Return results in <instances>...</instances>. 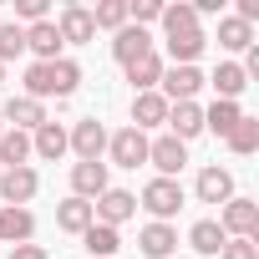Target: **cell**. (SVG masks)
Returning a JSON list of instances; mask_svg holds the SVG:
<instances>
[{
	"mask_svg": "<svg viewBox=\"0 0 259 259\" xmlns=\"http://www.w3.org/2000/svg\"><path fill=\"white\" fill-rule=\"evenodd\" d=\"M0 81H6V66H0Z\"/></svg>",
	"mask_w": 259,
	"mask_h": 259,
	"instance_id": "cell-38",
	"label": "cell"
},
{
	"mask_svg": "<svg viewBox=\"0 0 259 259\" xmlns=\"http://www.w3.org/2000/svg\"><path fill=\"white\" fill-rule=\"evenodd\" d=\"M148 213H153V224H168L178 208H183V183L178 178H153L148 188H143V198H138Z\"/></svg>",
	"mask_w": 259,
	"mask_h": 259,
	"instance_id": "cell-2",
	"label": "cell"
},
{
	"mask_svg": "<svg viewBox=\"0 0 259 259\" xmlns=\"http://www.w3.org/2000/svg\"><path fill=\"white\" fill-rule=\"evenodd\" d=\"M26 51V31L11 21V26H0V66H6V61H16Z\"/></svg>",
	"mask_w": 259,
	"mask_h": 259,
	"instance_id": "cell-33",
	"label": "cell"
},
{
	"mask_svg": "<svg viewBox=\"0 0 259 259\" xmlns=\"http://www.w3.org/2000/svg\"><path fill=\"white\" fill-rule=\"evenodd\" d=\"M219 259H259V244H254V239H229V244L219 249Z\"/></svg>",
	"mask_w": 259,
	"mask_h": 259,
	"instance_id": "cell-35",
	"label": "cell"
},
{
	"mask_svg": "<svg viewBox=\"0 0 259 259\" xmlns=\"http://www.w3.org/2000/svg\"><path fill=\"white\" fill-rule=\"evenodd\" d=\"M148 163L158 168V178H178L183 163H188V143H178V138H158V143H148Z\"/></svg>",
	"mask_w": 259,
	"mask_h": 259,
	"instance_id": "cell-10",
	"label": "cell"
},
{
	"mask_svg": "<svg viewBox=\"0 0 259 259\" xmlns=\"http://www.w3.org/2000/svg\"><path fill=\"white\" fill-rule=\"evenodd\" d=\"M168 127H173L168 138H178V143L198 138V133H203V107H198V102H173V107H168Z\"/></svg>",
	"mask_w": 259,
	"mask_h": 259,
	"instance_id": "cell-14",
	"label": "cell"
},
{
	"mask_svg": "<svg viewBox=\"0 0 259 259\" xmlns=\"http://www.w3.org/2000/svg\"><path fill=\"white\" fill-rule=\"evenodd\" d=\"M158 16H163V0H133V6H127V21L143 26V31H148V21H158Z\"/></svg>",
	"mask_w": 259,
	"mask_h": 259,
	"instance_id": "cell-34",
	"label": "cell"
},
{
	"mask_svg": "<svg viewBox=\"0 0 259 259\" xmlns=\"http://www.w3.org/2000/svg\"><path fill=\"white\" fill-rule=\"evenodd\" d=\"M107 153L117 168H138L148 163V133H138V127H122L117 138H107Z\"/></svg>",
	"mask_w": 259,
	"mask_h": 259,
	"instance_id": "cell-6",
	"label": "cell"
},
{
	"mask_svg": "<svg viewBox=\"0 0 259 259\" xmlns=\"http://www.w3.org/2000/svg\"><path fill=\"white\" fill-rule=\"evenodd\" d=\"M81 239H87V254H92V259H112V254L122 249L117 229H107V224H92V229H87Z\"/></svg>",
	"mask_w": 259,
	"mask_h": 259,
	"instance_id": "cell-29",
	"label": "cell"
},
{
	"mask_svg": "<svg viewBox=\"0 0 259 259\" xmlns=\"http://www.w3.org/2000/svg\"><path fill=\"white\" fill-rule=\"evenodd\" d=\"M239 117H244L239 102H213V107L203 112V127H208V133H219V138H229L234 127H239Z\"/></svg>",
	"mask_w": 259,
	"mask_h": 259,
	"instance_id": "cell-26",
	"label": "cell"
},
{
	"mask_svg": "<svg viewBox=\"0 0 259 259\" xmlns=\"http://www.w3.org/2000/svg\"><path fill=\"white\" fill-rule=\"evenodd\" d=\"M219 229H224L229 239H254V234H259V203H254V198H229Z\"/></svg>",
	"mask_w": 259,
	"mask_h": 259,
	"instance_id": "cell-4",
	"label": "cell"
},
{
	"mask_svg": "<svg viewBox=\"0 0 259 259\" xmlns=\"http://www.w3.org/2000/svg\"><path fill=\"white\" fill-rule=\"evenodd\" d=\"M11 259H51L41 244H11Z\"/></svg>",
	"mask_w": 259,
	"mask_h": 259,
	"instance_id": "cell-37",
	"label": "cell"
},
{
	"mask_svg": "<svg viewBox=\"0 0 259 259\" xmlns=\"http://www.w3.org/2000/svg\"><path fill=\"white\" fill-rule=\"evenodd\" d=\"M56 36H61V46H87V41L97 36V26H92V11H87V6H61Z\"/></svg>",
	"mask_w": 259,
	"mask_h": 259,
	"instance_id": "cell-8",
	"label": "cell"
},
{
	"mask_svg": "<svg viewBox=\"0 0 259 259\" xmlns=\"http://www.w3.org/2000/svg\"><path fill=\"white\" fill-rule=\"evenodd\" d=\"M188 244H193L198 254H208V259H219V249L229 244V234L219 229V219H198V224L188 229Z\"/></svg>",
	"mask_w": 259,
	"mask_h": 259,
	"instance_id": "cell-22",
	"label": "cell"
},
{
	"mask_svg": "<svg viewBox=\"0 0 259 259\" xmlns=\"http://www.w3.org/2000/svg\"><path fill=\"white\" fill-rule=\"evenodd\" d=\"M66 148H76L81 163H102V153H107V127H102L97 117H81L71 133H66Z\"/></svg>",
	"mask_w": 259,
	"mask_h": 259,
	"instance_id": "cell-3",
	"label": "cell"
},
{
	"mask_svg": "<svg viewBox=\"0 0 259 259\" xmlns=\"http://www.w3.org/2000/svg\"><path fill=\"white\" fill-rule=\"evenodd\" d=\"M0 133H6V122H0Z\"/></svg>",
	"mask_w": 259,
	"mask_h": 259,
	"instance_id": "cell-39",
	"label": "cell"
},
{
	"mask_svg": "<svg viewBox=\"0 0 259 259\" xmlns=\"http://www.w3.org/2000/svg\"><path fill=\"white\" fill-rule=\"evenodd\" d=\"M26 51H36V61H56V56H61L56 21H36V26H26Z\"/></svg>",
	"mask_w": 259,
	"mask_h": 259,
	"instance_id": "cell-16",
	"label": "cell"
},
{
	"mask_svg": "<svg viewBox=\"0 0 259 259\" xmlns=\"http://www.w3.org/2000/svg\"><path fill=\"white\" fill-rule=\"evenodd\" d=\"M36 188H41L36 168H0V198H6L11 208L31 203V198H36Z\"/></svg>",
	"mask_w": 259,
	"mask_h": 259,
	"instance_id": "cell-7",
	"label": "cell"
},
{
	"mask_svg": "<svg viewBox=\"0 0 259 259\" xmlns=\"http://www.w3.org/2000/svg\"><path fill=\"white\" fill-rule=\"evenodd\" d=\"M0 239H6V229H0Z\"/></svg>",
	"mask_w": 259,
	"mask_h": 259,
	"instance_id": "cell-40",
	"label": "cell"
},
{
	"mask_svg": "<svg viewBox=\"0 0 259 259\" xmlns=\"http://www.w3.org/2000/svg\"><path fill=\"white\" fill-rule=\"evenodd\" d=\"M138 249H143L148 259H168V254L178 249V229H173V224H148V229L138 234Z\"/></svg>",
	"mask_w": 259,
	"mask_h": 259,
	"instance_id": "cell-18",
	"label": "cell"
},
{
	"mask_svg": "<svg viewBox=\"0 0 259 259\" xmlns=\"http://www.w3.org/2000/svg\"><path fill=\"white\" fill-rule=\"evenodd\" d=\"M56 224H61L66 234H87L97 219H92V203H87V198H66V203L56 208Z\"/></svg>",
	"mask_w": 259,
	"mask_h": 259,
	"instance_id": "cell-25",
	"label": "cell"
},
{
	"mask_svg": "<svg viewBox=\"0 0 259 259\" xmlns=\"http://www.w3.org/2000/svg\"><path fill=\"white\" fill-rule=\"evenodd\" d=\"M0 122H16V133H36L41 122H51L46 117V107L41 102H31V97H11L6 102V112H0Z\"/></svg>",
	"mask_w": 259,
	"mask_h": 259,
	"instance_id": "cell-13",
	"label": "cell"
},
{
	"mask_svg": "<svg viewBox=\"0 0 259 259\" xmlns=\"http://www.w3.org/2000/svg\"><path fill=\"white\" fill-rule=\"evenodd\" d=\"M203 81H213L219 102H239V92L249 87V76H244V66H239V61H219V71H213V76H203Z\"/></svg>",
	"mask_w": 259,
	"mask_h": 259,
	"instance_id": "cell-19",
	"label": "cell"
},
{
	"mask_svg": "<svg viewBox=\"0 0 259 259\" xmlns=\"http://www.w3.org/2000/svg\"><path fill=\"white\" fill-rule=\"evenodd\" d=\"M148 51H153V36H148L143 26H133V21H127V26L112 36V56H117L122 66H133V61H138V56H148Z\"/></svg>",
	"mask_w": 259,
	"mask_h": 259,
	"instance_id": "cell-11",
	"label": "cell"
},
{
	"mask_svg": "<svg viewBox=\"0 0 259 259\" xmlns=\"http://www.w3.org/2000/svg\"><path fill=\"white\" fill-rule=\"evenodd\" d=\"M198 87H203V71L198 66H173V71H163V92L158 97L173 107V102H193Z\"/></svg>",
	"mask_w": 259,
	"mask_h": 259,
	"instance_id": "cell-9",
	"label": "cell"
},
{
	"mask_svg": "<svg viewBox=\"0 0 259 259\" xmlns=\"http://www.w3.org/2000/svg\"><path fill=\"white\" fill-rule=\"evenodd\" d=\"M71 188H76L71 198H87V203L102 198V193L112 188V183H107V163H76V168H71Z\"/></svg>",
	"mask_w": 259,
	"mask_h": 259,
	"instance_id": "cell-12",
	"label": "cell"
},
{
	"mask_svg": "<svg viewBox=\"0 0 259 259\" xmlns=\"http://www.w3.org/2000/svg\"><path fill=\"white\" fill-rule=\"evenodd\" d=\"M133 213H138V198L127 193V188H107L102 198H92V219H97V224H107V229L127 224Z\"/></svg>",
	"mask_w": 259,
	"mask_h": 259,
	"instance_id": "cell-5",
	"label": "cell"
},
{
	"mask_svg": "<svg viewBox=\"0 0 259 259\" xmlns=\"http://www.w3.org/2000/svg\"><path fill=\"white\" fill-rule=\"evenodd\" d=\"M234 198V173L229 168H203L198 173V203H229Z\"/></svg>",
	"mask_w": 259,
	"mask_h": 259,
	"instance_id": "cell-17",
	"label": "cell"
},
{
	"mask_svg": "<svg viewBox=\"0 0 259 259\" xmlns=\"http://www.w3.org/2000/svg\"><path fill=\"white\" fill-rule=\"evenodd\" d=\"M16 16H21L26 26H36V21H46V0H16Z\"/></svg>",
	"mask_w": 259,
	"mask_h": 259,
	"instance_id": "cell-36",
	"label": "cell"
},
{
	"mask_svg": "<svg viewBox=\"0 0 259 259\" xmlns=\"http://www.w3.org/2000/svg\"><path fill=\"white\" fill-rule=\"evenodd\" d=\"M0 229H6V244H31L36 219H31V208H0Z\"/></svg>",
	"mask_w": 259,
	"mask_h": 259,
	"instance_id": "cell-24",
	"label": "cell"
},
{
	"mask_svg": "<svg viewBox=\"0 0 259 259\" xmlns=\"http://www.w3.org/2000/svg\"><path fill=\"white\" fill-rule=\"evenodd\" d=\"M163 122H168V102L158 92H138L133 97V127L148 133V127H163Z\"/></svg>",
	"mask_w": 259,
	"mask_h": 259,
	"instance_id": "cell-15",
	"label": "cell"
},
{
	"mask_svg": "<svg viewBox=\"0 0 259 259\" xmlns=\"http://www.w3.org/2000/svg\"><path fill=\"white\" fill-rule=\"evenodd\" d=\"M76 81H81V66H76V61H66V56L26 66V97H31V102H46V97H71V92H76Z\"/></svg>",
	"mask_w": 259,
	"mask_h": 259,
	"instance_id": "cell-1",
	"label": "cell"
},
{
	"mask_svg": "<svg viewBox=\"0 0 259 259\" xmlns=\"http://www.w3.org/2000/svg\"><path fill=\"white\" fill-rule=\"evenodd\" d=\"M158 21H163V31H168V36L198 31V11H193V6H163V16H158Z\"/></svg>",
	"mask_w": 259,
	"mask_h": 259,
	"instance_id": "cell-30",
	"label": "cell"
},
{
	"mask_svg": "<svg viewBox=\"0 0 259 259\" xmlns=\"http://www.w3.org/2000/svg\"><path fill=\"white\" fill-rule=\"evenodd\" d=\"M26 158H31V133L6 127L0 133V168H26Z\"/></svg>",
	"mask_w": 259,
	"mask_h": 259,
	"instance_id": "cell-23",
	"label": "cell"
},
{
	"mask_svg": "<svg viewBox=\"0 0 259 259\" xmlns=\"http://www.w3.org/2000/svg\"><path fill=\"white\" fill-rule=\"evenodd\" d=\"M219 46H224V51H249V46H254V26H244L239 16L219 21Z\"/></svg>",
	"mask_w": 259,
	"mask_h": 259,
	"instance_id": "cell-27",
	"label": "cell"
},
{
	"mask_svg": "<svg viewBox=\"0 0 259 259\" xmlns=\"http://www.w3.org/2000/svg\"><path fill=\"white\" fill-rule=\"evenodd\" d=\"M163 71H168V66H163V56H158V51H148V56H138L133 66H127V81H133V92H153V87L163 81Z\"/></svg>",
	"mask_w": 259,
	"mask_h": 259,
	"instance_id": "cell-21",
	"label": "cell"
},
{
	"mask_svg": "<svg viewBox=\"0 0 259 259\" xmlns=\"http://www.w3.org/2000/svg\"><path fill=\"white\" fill-rule=\"evenodd\" d=\"M198 51H203V31L168 36V56H173V66H193V61H198Z\"/></svg>",
	"mask_w": 259,
	"mask_h": 259,
	"instance_id": "cell-28",
	"label": "cell"
},
{
	"mask_svg": "<svg viewBox=\"0 0 259 259\" xmlns=\"http://www.w3.org/2000/svg\"><path fill=\"white\" fill-rule=\"evenodd\" d=\"M92 26H107V31H122L127 26V0H102L92 11Z\"/></svg>",
	"mask_w": 259,
	"mask_h": 259,
	"instance_id": "cell-32",
	"label": "cell"
},
{
	"mask_svg": "<svg viewBox=\"0 0 259 259\" xmlns=\"http://www.w3.org/2000/svg\"><path fill=\"white\" fill-rule=\"evenodd\" d=\"M224 143H229L239 158H249V153L259 148V122H254V117H239V127H234V133H229Z\"/></svg>",
	"mask_w": 259,
	"mask_h": 259,
	"instance_id": "cell-31",
	"label": "cell"
},
{
	"mask_svg": "<svg viewBox=\"0 0 259 259\" xmlns=\"http://www.w3.org/2000/svg\"><path fill=\"white\" fill-rule=\"evenodd\" d=\"M31 153H41L46 163H56V158L66 153V127H61V122H41L36 133H31Z\"/></svg>",
	"mask_w": 259,
	"mask_h": 259,
	"instance_id": "cell-20",
	"label": "cell"
}]
</instances>
